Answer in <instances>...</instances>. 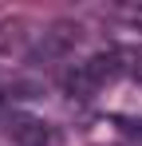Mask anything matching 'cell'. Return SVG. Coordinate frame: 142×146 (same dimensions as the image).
Here are the masks:
<instances>
[{
    "instance_id": "6da1fadb",
    "label": "cell",
    "mask_w": 142,
    "mask_h": 146,
    "mask_svg": "<svg viewBox=\"0 0 142 146\" xmlns=\"http://www.w3.org/2000/svg\"><path fill=\"white\" fill-rule=\"evenodd\" d=\"M115 75H122V63H118V51H103V55H91L83 63H75V71L67 75V87L75 95H95L103 83H111Z\"/></svg>"
},
{
    "instance_id": "7a4b0ae2",
    "label": "cell",
    "mask_w": 142,
    "mask_h": 146,
    "mask_svg": "<svg viewBox=\"0 0 142 146\" xmlns=\"http://www.w3.org/2000/svg\"><path fill=\"white\" fill-rule=\"evenodd\" d=\"M4 130L16 146H55V130L28 111H4Z\"/></svg>"
},
{
    "instance_id": "3957f363",
    "label": "cell",
    "mask_w": 142,
    "mask_h": 146,
    "mask_svg": "<svg viewBox=\"0 0 142 146\" xmlns=\"http://www.w3.org/2000/svg\"><path fill=\"white\" fill-rule=\"evenodd\" d=\"M115 51H118V63H122V75H130L142 87V48H115Z\"/></svg>"
}]
</instances>
